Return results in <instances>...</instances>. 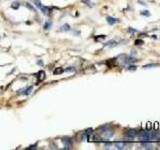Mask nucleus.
<instances>
[{
	"mask_svg": "<svg viewBox=\"0 0 160 150\" xmlns=\"http://www.w3.org/2000/svg\"><path fill=\"white\" fill-rule=\"evenodd\" d=\"M22 91H18L17 93L18 94H22V95H29L30 93L32 92V86H30V87H27V88H23L21 89Z\"/></svg>",
	"mask_w": 160,
	"mask_h": 150,
	"instance_id": "20e7f679",
	"label": "nucleus"
},
{
	"mask_svg": "<svg viewBox=\"0 0 160 150\" xmlns=\"http://www.w3.org/2000/svg\"><path fill=\"white\" fill-rule=\"evenodd\" d=\"M138 3H139V4H141V5H144V6L146 5V3H145V2H143V1H141V0H139Z\"/></svg>",
	"mask_w": 160,
	"mask_h": 150,
	"instance_id": "bb28decb",
	"label": "nucleus"
},
{
	"mask_svg": "<svg viewBox=\"0 0 160 150\" xmlns=\"http://www.w3.org/2000/svg\"><path fill=\"white\" fill-rule=\"evenodd\" d=\"M160 66L158 63H152V64H147V65H144L143 68H151V67H158Z\"/></svg>",
	"mask_w": 160,
	"mask_h": 150,
	"instance_id": "dca6fc26",
	"label": "nucleus"
},
{
	"mask_svg": "<svg viewBox=\"0 0 160 150\" xmlns=\"http://www.w3.org/2000/svg\"><path fill=\"white\" fill-rule=\"evenodd\" d=\"M126 142H114L112 146H114V148L116 149H123L125 146H126Z\"/></svg>",
	"mask_w": 160,
	"mask_h": 150,
	"instance_id": "39448f33",
	"label": "nucleus"
},
{
	"mask_svg": "<svg viewBox=\"0 0 160 150\" xmlns=\"http://www.w3.org/2000/svg\"><path fill=\"white\" fill-rule=\"evenodd\" d=\"M142 129H143V130H145V129H146V123H145V122H143V123H142Z\"/></svg>",
	"mask_w": 160,
	"mask_h": 150,
	"instance_id": "a878e982",
	"label": "nucleus"
},
{
	"mask_svg": "<svg viewBox=\"0 0 160 150\" xmlns=\"http://www.w3.org/2000/svg\"><path fill=\"white\" fill-rule=\"evenodd\" d=\"M41 12H42L43 14L45 15H48L49 14V8L48 7H45V6H41Z\"/></svg>",
	"mask_w": 160,
	"mask_h": 150,
	"instance_id": "ddd939ff",
	"label": "nucleus"
},
{
	"mask_svg": "<svg viewBox=\"0 0 160 150\" xmlns=\"http://www.w3.org/2000/svg\"><path fill=\"white\" fill-rule=\"evenodd\" d=\"M34 148H36V145H32V146H30V147H28L27 149H34Z\"/></svg>",
	"mask_w": 160,
	"mask_h": 150,
	"instance_id": "cd10ccee",
	"label": "nucleus"
},
{
	"mask_svg": "<svg viewBox=\"0 0 160 150\" xmlns=\"http://www.w3.org/2000/svg\"><path fill=\"white\" fill-rule=\"evenodd\" d=\"M37 78H38V80L39 81H42L44 78H45V73H44V71H39L37 74Z\"/></svg>",
	"mask_w": 160,
	"mask_h": 150,
	"instance_id": "9d476101",
	"label": "nucleus"
},
{
	"mask_svg": "<svg viewBox=\"0 0 160 150\" xmlns=\"http://www.w3.org/2000/svg\"><path fill=\"white\" fill-rule=\"evenodd\" d=\"M31 1H33V4L35 5L37 8H41V6H42V4H41V2H40V0H31Z\"/></svg>",
	"mask_w": 160,
	"mask_h": 150,
	"instance_id": "4468645a",
	"label": "nucleus"
},
{
	"mask_svg": "<svg viewBox=\"0 0 160 150\" xmlns=\"http://www.w3.org/2000/svg\"><path fill=\"white\" fill-rule=\"evenodd\" d=\"M138 139L140 141H149L151 139V137H150V133H149V131L148 130H143L141 131V132H139L138 133Z\"/></svg>",
	"mask_w": 160,
	"mask_h": 150,
	"instance_id": "f03ea898",
	"label": "nucleus"
},
{
	"mask_svg": "<svg viewBox=\"0 0 160 150\" xmlns=\"http://www.w3.org/2000/svg\"><path fill=\"white\" fill-rule=\"evenodd\" d=\"M106 21L108 22V24H109V25H114V24L117 23V22H118V19H117V18H114V17H110V16H108V17H106Z\"/></svg>",
	"mask_w": 160,
	"mask_h": 150,
	"instance_id": "0eeeda50",
	"label": "nucleus"
},
{
	"mask_svg": "<svg viewBox=\"0 0 160 150\" xmlns=\"http://www.w3.org/2000/svg\"><path fill=\"white\" fill-rule=\"evenodd\" d=\"M140 13H141V15H144V16H146V17H149V16H150V13L148 12L147 10L141 11V12H140Z\"/></svg>",
	"mask_w": 160,
	"mask_h": 150,
	"instance_id": "aec40b11",
	"label": "nucleus"
},
{
	"mask_svg": "<svg viewBox=\"0 0 160 150\" xmlns=\"http://www.w3.org/2000/svg\"><path fill=\"white\" fill-rule=\"evenodd\" d=\"M61 142L64 144V146H66L64 149H69L70 146L72 145V140L69 137H62L61 138Z\"/></svg>",
	"mask_w": 160,
	"mask_h": 150,
	"instance_id": "7ed1b4c3",
	"label": "nucleus"
},
{
	"mask_svg": "<svg viewBox=\"0 0 160 150\" xmlns=\"http://www.w3.org/2000/svg\"><path fill=\"white\" fill-rule=\"evenodd\" d=\"M153 126H154L153 130H159V123L158 122H155L153 124Z\"/></svg>",
	"mask_w": 160,
	"mask_h": 150,
	"instance_id": "4be33fe9",
	"label": "nucleus"
},
{
	"mask_svg": "<svg viewBox=\"0 0 160 150\" xmlns=\"http://www.w3.org/2000/svg\"><path fill=\"white\" fill-rule=\"evenodd\" d=\"M131 54H132V55H135L136 52H135V51H131Z\"/></svg>",
	"mask_w": 160,
	"mask_h": 150,
	"instance_id": "c756f323",
	"label": "nucleus"
},
{
	"mask_svg": "<svg viewBox=\"0 0 160 150\" xmlns=\"http://www.w3.org/2000/svg\"><path fill=\"white\" fill-rule=\"evenodd\" d=\"M144 44V41L142 39H136L135 40V45H142Z\"/></svg>",
	"mask_w": 160,
	"mask_h": 150,
	"instance_id": "6ab92c4d",
	"label": "nucleus"
},
{
	"mask_svg": "<svg viewBox=\"0 0 160 150\" xmlns=\"http://www.w3.org/2000/svg\"><path fill=\"white\" fill-rule=\"evenodd\" d=\"M83 3H84V4H86V5L90 6V7H92V6L94 5L93 3H91L90 0H83Z\"/></svg>",
	"mask_w": 160,
	"mask_h": 150,
	"instance_id": "a211bd4d",
	"label": "nucleus"
},
{
	"mask_svg": "<svg viewBox=\"0 0 160 150\" xmlns=\"http://www.w3.org/2000/svg\"><path fill=\"white\" fill-rule=\"evenodd\" d=\"M60 30L63 32H69V30H70V25L69 24H64L63 26H61L60 27Z\"/></svg>",
	"mask_w": 160,
	"mask_h": 150,
	"instance_id": "1a4fd4ad",
	"label": "nucleus"
},
{
	"mask_svg": "<svg viewBox=\"0 0 160 150\" xmlns=\"http://www.w3.org/2000/svg\"><path fill=\"white\" fill-rule=\"evenodd\" d=\"M136 68H137L136 66H134V65H130V64H129V66L127 67V69H128V70H136Z\"/></svg>",
	"mask_w": 160,
	"mask_h": 150,
	"instance_id": "412c9836",
	"label": "nucleus"
},
{
	"mask_svg": "<svg viewBox=\"0 0 160 150\" xmlns=\"http://www.w3.org/2000/svg\"><path fill=\"white\" fill-rule=\"evenodd\" d=\"M141 146L143 148H145V149H153V145H152L151 143H149V141H141Z\"/></svg>",
	"mask_w": 160,
	"mask_h": 150,
	"instance_id": "423d86ee",
	"label": "nucleus"
},
{
	"mask_svg": "<svg viewBox=\"0 0 160 150\" xmlns=\"http://www.w3.org/2000/svg\"><path fill=\"white\" fill-rule=\"evenodd\" d=\"M128 31L130 32V33H136V32H138V30H136V29H133L131 27H129L128 28Z\"/></svg>",
	"mask_w": 160,
	"mask_h": 150,
	"instance_id": "5701e85b",
	"label": "nucleus"
},
{
	"mask_svg": "<svg viewBox=\"0 0 160 150\" xmlns=\"http://www.w3.org/2000/svg\"><path fill=\"white\" fill-rule=\"evenodd\" d=\"M146 130H148V131L153 130V123H151L150 121L146 122Z\"/></svg>",
	"mask_w": 160,
	"mask_h": 150,
	"instance_id": "2eb2a0df",
	"label": "nucleus"
},
{
	"mask_svg": "<svg viewBox=\"0 0 160 150\" xmlns=\"http://www.w3.org/2000/svg\"><path fill=\"white\" fill-rule=\"evenodd\" d=\"M63 68L62 67H56V68L54 69V74L55 75H59V74H61V73H63Z\"/></svg>",
	"mask_w": 160,
	"mask_h": 150,
	"instance_id": "9b49d317",
	"label": "nucleus"
},
{
	"mask_svg": "<svg viewBox=\"0 0 160 150\" xmlns=\"http://www.w3.org/2000/svg\"><path fill=\"white\" fill-rule=\"evenodd\" d=\"M100 132H101V137L105 140H108L109 138H111L113 136V134H114V131L111 130V129H108L107 126L101 127Z\"/></svg>",
	"mask_w": 160,
	"mask_h": 150,
	"instance_id": "f257e3e1",
	"label": "nucleus"
},
{
	"mask_svg": "<svg viewBox=\"0 0 160 150\" xmlns=\"http://www.w3.org/2000/svg\"><path fill=\"white\" fill-rule=\"evenodd\" d=\"M66 70L69 71V72H73V71H75V67H67Z\"/></svg>",
	"mask_w": 160,
	"mask_h": 150,
	"instance_id": "b1692460",
	"label": "nucleus"
},
{
	"mask_svg": "<svg viewBox=\"0 0 160 150\" xmlns=\"http://www.w3.org/2000/svg\"><path fill=\"white\" fill-rule=\"evenodd\" d=\"M25 6L27 7V8H29L30 10H32V11H35V10H34V8H33V7H32L31 5H30V4H28V3H26V4H25Z\"/></svg>",
	"mask_w": 160,
	"mask_h": 150,
	"instance_id": "393cba45",
	"label": "nucleus"
},
{
	"mask_svg": "<svg viewBox=\"0 0 160 150\" xmlns=\"http://www.w3.org/2000/svg\"><path fill=\"white\" fill-rule=\"evenodd\" d=\"M37 64L40 65V66H42V61H41V60H39V61H37Z\"/></svg>",
	"mask_w": 160,
	"mask_h": 150,
	"instance_id": "c85d7f7f",
	"label": "nucleus"
},
{
	"mask_svg": "<svg viewBox=\"0 0 160 150\" xmlns=\"http://www.w3.org/2000/svg\"><path fill=\"white\" fill-rule=\"evenodd\" d=\"M51 25L52 23L50 21H47V22H45V24H44V29L45 30H48V29H50L51 28Z\"/></svg>",
	"mask_w": 160,
	"mask_h": 150,
	"instance_id": "f3484780",
	"label": "nucleus"
},
{
	"mask_svg": "<svg viewBox=\"0 0 160 150\" xmlns=\"http://www.w3.org/2000/svg\"><path fill=\"white\" fill-rule=\"evenodd\" d=\"M19 6H20V2L19 1H15V2L12 3V4H11V7H12L14 10H17L19 8Z\"/></svg>",
	"mask_w": 160,
	"mask_h": 150,
	"instance_id": "f8f14e48",
	"label": "nucleus"
},
{
	"mask_svg": "<svg viewBox=\"0 0 160 150\" xmlns=\"http://www.w3.org/2000/svg\"><path fill=\"white\" fill-rule=\"evenodd\" d=\"M137 134V131L134 130V129H129V130H126L125 131V135H129V136H136Z\"/></svg>",
	"mask_w": 160,
	"mask_h": 150,
	"instance_id": "6e6552de",
	"label": "nucleus"
}]
</instances>
